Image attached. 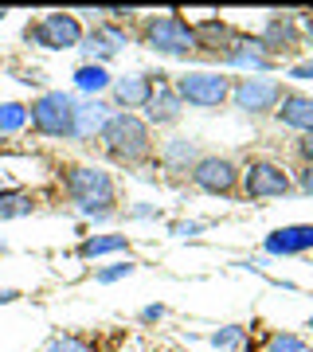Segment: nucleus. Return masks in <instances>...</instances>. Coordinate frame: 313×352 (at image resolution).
Segmentation results:
<instances>
[{"mask_svg":"<svg viewBox=\"0 0 313 352\" xmlns=\"http://www.w3.org/2000/svg\"><path fill=\"white\" fill-rule=\"evenodd\" d=\"M63 192H67V200L75 204L78 215H87V219H110L118 215V184H114V176L106 168H94V164H63Z\"/></svg>","mask_w":313,"mask_h":352,"instance_id":"1","label":"nucleus"},{"mask_svg":"<svg viewBox=\"0 0 313 352\" xmlns=\"http://www.w3.org/2000/svg\"><path fill=\"white\" fill-rule=\"evenodd\" d=\"M98 145L114 164H125V168H138V164L153 161V129L138 113L114 110L106 129L98 133Z\"/></svg>","mask_w":313,"mask_h":352,"instance_id":"2","label":"nucleus"},{"mask_svg":"<svg viewBox=\"0 0 313 352\" xmlns=\"http://www.w3.org/2000/svg\"><path fill=\"white\" fill-rule=\"evenodd\" d=\"M141 43L169 59H188L196 55V24H188L180 12H161L141 20Z\"/></svg>","mask_w":313,"mask_h":352,"instance_id":"3","label":"nucleus"},{"mask_svg":"<svg viewBox=\"0 0 313 352\" xmlns=\"http://www.w3.org/2000/svg\"><path fill=\"white\" fill-rule=\"evenodd\" d=\"M75 106H78L75 94H67V90H43L28 106V126L39 138L71 141V133H75Z\"/></svg>","mask_w":313,"mask_h":352,"instance_id":"4","label":"nucleus"},{"mask_svg":"<svg viewBox=\"0 0 313 352\" xmlns=\"http://www.w3.org/2000/svg\"><path fill=\"white\" fill-rule=\"evenodd\" d=\"M176 94L184 106H196V110H219L231 102V78L219 75V71H184V75L173 78Z\"/></svg>","mask_w":313,"mask_h":352,"instance_id":"5","label":"nucleus"},{"mask_svg":"<svg viewBox=\"0 0 313 352\" xmlns=\"http://www.w3.org/2000/svg\"><path fill=\"white\" fill-rule=\"evenodd\" d=\"M83 24H78L75 12H47L32 20L24 28V39L28 43H36L43 51H71V47H83Z\"/></svg>","mask_w":313,"mask_h":352,"instance_id":"6","label":"nucleus"},{"mask_svg":"<svg viewBox=\"0 0 313 352\" xmlns=\"http://www.w3.org/2000/svg\"><path fill=\"white\" fill-rule=\"evenodd\" d=\"M286 98V87L278 78L266 75H247L231 82V106L247 118H263V113H274L278 102Z\"/></svg>","mask_w":313,"mask_h":352,"instance_id":"7","label":"nucleus"},{"mask_svg":"<svg viewBox=\"0 0 313 352\" xmlns=\"http://www.w3.org/2000/svg\"><path fill=\"white\" fill-rule=\"evenodd\" d=\"M239 192L247 200H278V196L294 192V180H290V173L278 161L255 157V161H247V168L239 176Z\"/></svg>","mask_w":313,"mask_h":352,"instance_id":"8","label":"nucleus"},{"mask_svg":"<svg viewBox=\"0 0 313 352\" xmlns=\"http://www.w3.org/2000/svg\"><path fill=\"white\" fill-rule=\"evenodd\" d=\"M188 176H192V184H196L204 196H239V176H243V168H239L231 157L208 153V157L196 161V168Z\"/></svg>","mask_w":313,"mask_h":352,"instance_id":"9","label":"nucleus"},{"mask_svg":"<svg viewBox=\"0 0 313 352\" xmlns=\"http://www.w3.org/2000/svg\"><path fill=\"white\" fill-rule=\"evenodd\" d=\"M301 28H305L301 12H274L270 20H266V28H263L259 39L266 43L270 59H278V55H298L301 51Z\"/></svg>","mask_w":313,"mask_h":352,"instance_id":"10","label":"nucleus"},{"mask_svg":"<svg viewBox=\"0 0 313 352\" xmlns=\"http://www.w3.org/2000/svg\"><path fill=\"white\" fill-rule=\"evenodd\" d=\"M180 113H184V102H180V94L173 87V75L153 71V94L145 102V122H149V129L153 126H176Z\"/></svg>","mask_w":313,"mask_h":352,"instance_id":"11","label":"nucleus"},{"mask_svg":"<svg viewBox=\"0 0 313 352\" xmlns=\"http://www.w3.org/2000/svg\"><path fill=\"white\" fill-rule=\"evenodd\" d=\"M125 39H129V32L125 28H118L114 20H102V24H94L83 36V51H87V63H98L106 67L118 55V51L125 47Z\"/></svg>","mask_w":313,"mask_h":352,"instance_id":"12","label":"nucleus"},{"mask_svg":"<svg viewBox=\"0 0 313 352\" xmlns=\"http://www.w3.org/2000/svg\"><path fill=\"white\" fill-rule=\"evenodd\" d=\"M219 63L235 67V71H250V75H263V71L274 67V59H270V51H266V43L259 36H235V43L224 51Z\"/></svg>","mask_w":313,"mask_h":352,"instance_id":"13","label":"nucleus"},{"mask_svg":"<svg viewBox=\"0 0 313 352\" xmlns=\"http://www.w3.org/2000/svg\"><path fill=\"white\" fill-rule=\"evenodd\" d=\"M153 94V71H141V75H122L110 82V98L118 110L133 113V110H145V102Z\"/></svg>","mask_w":313,"mask_h":352,"instance_id":"14","label":"nucleus"},{"mask_svg":"<svg viewBox=\"0 0 313 352\" xmlns=\"http://www.w3.org/2000/svg\"><path fill=\"white\" fill-rule=\"evenodd\" d=\"M263 251L266 254H305L313 251V223H290V227H278L263 239Z\"/></svg>","mask_w":313,"mask_h":352,"instance_id":"15","label":"nucleus"},{"mask_svg":"<svg viewBox=\"0 0 313 352\" xmlns=\"http://www.w3.org/2000/svg\"><path fill=\"white\" fill-rule=\"evenodd\" d=\"M235 28L227 24V20H200V24H196V55H208V59H215V63H219V59H224V51L231 47V43H235Z\"/></svg>","mask_w":313,"mask_h":352,"instance_id":"16","label":"nucleus"},{"mask_svg":"<svg viewBox=\"0 0 313 352\" xmlns=\"http://www.w3.org/2000/svg\"><path fill=\"white\" fill-rule=\"evenodd\" d=\"M274 118L286 129H298V133H313V94H301V90H286V98L278 102Z\"/></svg>","mask_w":313,"mask_h":352,"instance_id":"17","label":"nucleus"},{"mask_svg":"<svg viewBox=\"0 0 313 352\" xmlns=\"http://www.w3.org/2000/svg\"><path fill=\"white\" fill-rule=\"evenodd\" d=\"M110 106L102 98H87L75 106V133H71V141H94L106 129V122H110Z\"/></svg>","mask_w":313,"mask_h":352,"instance_id":"18","label":"nucleus"},{"mask_svg":"<svg viewBox=\"0 0 313 352\" xmlns=\"http://www.w3.org/2000/svg\"><path fill=\"white\" fill-rule=\"evenodd\" d=\"M157 161H161L164 173H192L200 161V145L192 138H169L157 153Z\"/></svg>","mask_w":313,"mask_h":352,"instance_id":"19","label":"nucleus"},{"mask_svg":"<svg viewBox=\"0 0 313 352\" xmlns=\"http://www.w3.org/2000/svg\"><path fill=\"white\" fill-rule=\"evenodd\" d=\"M36 208H39L36 192L0 188V223H8V219H28V215H36Z\"/></svg>","mask_w":313,"mask_h":352,"instance_id":"20","label":"nucleus"},{"mask_svg":"<svg viewBox=\"0 0 313 352\" xmlns=\"http://www.w3.org/2000/svg\"><path fill=\"white\" fill-rule=\"evenodd\" d=\"M133 243H129V235H90V239H83L75 247L78 258H98V254H114V251H129Z\"/></svg>","mask_w":313,"mask_h":352,"instance_id":"21","label":"nucleus"},{"mask_svg":"<svg viewBox=\"0 0 313 352\" xmlns=\"http://www.w3.org/2000/svg\"><path fill=\"white\" fill-rule=\"evenodd\" d=\"M110 82H114V75L106 71V67H98V63H83L75 71V87L87 94V98H98L102 90H110Z\"/></svg>","mask_w":313,"mask_h":352,"instance_id":"22","label":"nucleus"},{"mask_svg":"<svg viewBox=\"0 0 313 352\" xmlns=\"http://www.w3.org/2000/svg\"><path fill=\"white\" fill-rule=\"evenodd\" d=\"M28 129V106L24 102H0V138Z\"/></svg>","mask_w":313,"mask_h":352,"instance_id":"23","label":"nucleus"},{"mask_svg":"<svg viewBox=\"0 0 313 352\" xmlns=\"http://www.w3.org/2000/svg\"><path fill=\"white\" fill-rule=\"evenodd\" d=\"M266 352H313L298 333H270L266 337Z\"/></svg>","mask_w":313,"mask_h":352,"instance_id":"24","label":"nucleus"},{"mask_svg":"<svg viewBox=\"0 0 313 352\" xmlns=\"http://www.w3.org/2000/svg\"><path fill=\"white\" fill-rule=\"evenodd\" d=\"M133 274H138V263H110L102 270H94V282L110 286V282H122V278H133Z\"/></svg>","mask_w":313,"mask_h":352,"instance_id":"25","label":"nucleus"},{"mask_svg":"<svg viewBox=\"0 0 313 352\" xmlns=\"http://www.w3.org/2000/svg\"><path fill=\"white\" fill-rule=\"evenodd\" d=\"M243 337H247V329L243 325H227V329H219V333H212V344L215 349H235Z\"/></svg>","mask_w":313,"mask_h":352,"instance_id":"26","label":"nucleus"},{"mask_svg":"<svg viewBox=\"0 0 313 352\" xmlns=\"http://www.w3.org/2000/svg\"><path fill=\"white\" fill-rule=\"evenodd\" d=\"M43 352H94V349H90L87 340H78V337H55Z\"/></svg>","mask_w":313,"mask_h":352,"instance_id":"27","label":"nucleus"},{"mask_svg":"<svg viewBox=\"0 0 313 352\" xmlns=\"http://www.w3.org/2000/svg\"><path fill=\"white\" fill-rule=\"evenodd\" d=\"M164 314H169L164 305H145V309H141V314H138V321H141V325H153V321H161Z\"/></svg>","mask_w":313,"mask_h":352,"instance_id":"28","label":"nucleus"},{"mask_svg":"<svg viewBox=\"0 0 313 352\" xmlns=\"http://www.w3.org/2000/svg\"><path fill=\"white\" fill-rule=\"evenodd\" d=\"M294 188H301L305 196H313V164H301V173H298V184Z\"/></svg>","mask_w":313,"mask_h":352,"instance_id":"29","label":"nucleus"},{"mask_svg":"<svg viewBox=\"0 0 313 352\" xmlns=\"http://www.w3.org/2000/svg\"><path fill=\"white\" fill-rule=\"evenodd\" d=\"M290 78H313V59H305V63H294V67H290Z\"/></svg>","mask_w":313,"mask_h":352,"instance_id":"30","label":"nucleus"},{"mask_svg":"<svg viewBox=\"0 0 313 352\" xmlns=\"http://www.w3.org/2000/svg\"><path fill=\"white\" fill-rule=\"evenodd\" d=\"M169 231H173V235H200L204 223H173Z\"/></svg>","mask_w":313,"mask_h":352,"instance_id":"31","label":"nucleus"},{"mask_svg":"<svg viewBox=\"0 0 313 352\" xmlns=\"http://www.w3.org/2000/svg\"><path fill=\"white\" fill-rule=\"evenodd\" d=\"M20 302V289H0V305H12Z\"/></svg>","mask_w":313,"mask_h":352,"instance_id":"32","label":"nucleus"},{"mask_svg":"<svg viewBox=\"0 0 313 352\" xmlns=\"http://www.w3.org/2000/svg\"><path fill=\"white\" fill-rule=\"evenodd\" d=\"M129 215H133V219H149V215H157V212L145 208V204H138V208H129Z\"/></svg>","mask_w":313,"mask_h":352,"instance_id":"33","label":"nucleus"},{"mask_svg":"<svg viewBox=\"0 0 313 352\" xmlns=\"http://www.w3.org/2000/svg\"><path fill=\"white\" fill-rule=\"evenodd\" d=\"M305 32H310V47H313V20H305Z\"/></svg>","mask_w":313,"mask_h":352,"instance_id":"34","label":"nucleus"},{"mask_svg":"<svg viewBox=\"0 0 313 352\" xmlns=\"http://www.w3.org/2000/svg\"><path fill=\"white\" fill-rule=\"evenodd\" d=\"M4 16H8V8H0V24H4Z\"/></svg>","mask_w":313,"mask_h":352,"instance_id":"35","label":"nucleus"},{"mask_svg":"<svg viewBox=\"0 0 313 352\" xmlns=\"http://www.w3.org/2000/svg\"><path fill=\"white\" fill-rule=\"evenodd\" d=\"M4 254H8V247H4V243H0V258H4Z\"/></svg>","mask_w":313,"mask_h":352,"instance_id":"36","label":"nucleus"},{"mask_svg":"<svg viewBox=\"0 0 313 352\" xmlns=\"http://www.w3.org/2000/svg\"><path fill=\"white\" fill-rule=\"evenodd\" d=\"M0 71H4V59H0Z\"/></svg>","mask_w":313,"mask_h":352,"instance_id":"37","label":"nucleus"},{"mask_svg":"<svg viewBox=\"0 0 313 352\" xmlns=\"http://www.w3.org/2000/svg\"><path fill=\"white\" fill-rule=\"evenodd\" d=\"M310 329H313V317H310Z\"/></svg>","mask_w":313,"mask_h":352,"instance_id":"38","label":"nucleus"}]
</instances>
